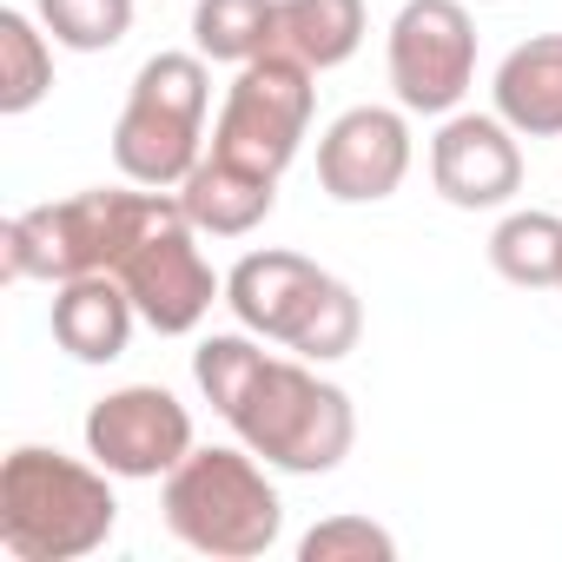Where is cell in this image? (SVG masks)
Here are the masks:
<instances>
[{
	"label": "cell",
	"instance_id": "cell-3",
	"mask_svg": "<svg viewBox=\"0 0 562 562\" xmlns=\"http://www.w3.org/2000/svg\"><path fill=\"white\" fill-rule=\"evenodd\" d=\"M225 312L285 345L292 358H312V364H338L358 351L364 338V305L358 292L345 285L338 271H325L318 258L305 251H285V245H265V251H245L232 271H225Z\"/></svg>",
	"mask_w": 562,
	"mask_h": 562
},
{
	"label": "cell",
	"instance_id": "cell-5",
	"mask_svg": "<svg viewBox=\"0 0 562 562\" xmlns=\"http://www.w3.org/2000/svg\"><path fill=\"white\" fill-rule=\"evenodd\" d=\"M166 529L212 562H251L285 536V503H278L271 463L245 443H192L186 463L159 483Z\"/></svg>",
	"mask_w": 562,
	"mask_h": 562
},
{
	"label": "cell",
	"instance_id": "cell-14",
	"mask_svg": "<svg viewBox=\"0 0 562 562\" xmlns=\"http://www.w3.org/2000/svg\"><path fill=\"white\" fill-rule=\"evenodd\" d=\"M490 113L516 139H562V34H529L496 60Z\"/></svg>",
	"mask_w": 562,
	"mask_h": 562
},
{
	"label": "cell",
	"instance_id": "cell-15",
	"mask_svg": "<svg viewBox=\"0 0 562 562\" xmlns=\"http://www.w3.org/2000/svg\"><path fill=\"white\" fill-rule=\"evenodd\" d=\"M179 205H186V218H192L205 238H245V232H258V225L271 218L278 179H265V172H251V166H232V159L205 153V159L186 172Z\"/></svg>",
	"mask_w": 562,
	"mask_h": 562
},
{
	"label": "cell",
	"instance_id": "cell-17",
	"mask_svg": "<svg viewBox=\"0 0 562 562\" xmlns=\"http://www.w3.org/2000/svg\"><path fill=\"white\" fill-rule=\"evenodd\" d=\"M490 265H496V278H509L522 292H555L562 285V218L536 212V205L503 212L490 232Z\"/></svg>",
	"mask_w": 562,
	"mask_h": 562
},
{
	"label": "cell",
	"instance_id": "cell-9",
	"mask_svg": "<svg viewBox=\"0 0 562 562\" xmlns=\"http://www.w3.org/2000/svg\"><path fill=\"white\" fill-rule=\"evenodd\" d=\"M384 74L404 113L443 120L463 106L476 87V21L463 0H404L391 41H384Z\"/></svg>",
	"mask_w": 562,
	"mask_h": 562
},
{
	"label": "cell",
	"instance_id": "cell-16",
	"mask_svg": "<svg viewBox=\"0 0 562 562\" xmlns=\"http://www.w3.org/2000/svg\"><path fill=\"white\" fill-rule=\"evenodd\" d=\"M371 34L364 0H278V47L299 54L312 74L345 67Z\"/></svg>",
	"mask_w": 562,
	"mask_h": 562
},
{
	"label": "cell",
	"instance_id": "cell-20",
	"mask_svg": "<svg viewBox=\"0 0 562 562\" xmlns=\"http://www.w3.org/2000/svg\"><path fill=\"white\" fill-rule=\"evenodd\" d=\"M34 14L67 54H113L133 34V0H41Z\"/></svg>",
	"mask_w": 562,
	"mask_h": 562
},
{
	"label": "cell",
	"instance_id": "cell-22",
	"mask_svg": "<svg viewBox=\"0 0 562 562\" xmlns=\"http://www.w3.org/2000/svg\"><path fill=\"white\" fill-rule=\"evenodd\" d=\"M299 562H397V536L371 516H325L299 536Z\"/></svg>",
	"mask_w": 562,
	"mask_h": 562
},
{
	"label": "cell",
	"instance_id": "cell-19",
	"mask_svg": "<svg viewBox=\"0 0 562 562\" xmlns=\"http://www.w3.org/2000/svg\"><path fill=\"white\" fill-rule=\"evenodd\" d=\"M192 47L212 67H245L278 47V0H199L192 8Z\"/></svg>",
	"mask_w": 562,
	"mask_h": 562
},
{
	"label": "cell",
	"instance_id": "cell-12",
	"mask_svg": "<svg viewBox=\"0 0 562 562\" xmlns=\"http://www.w3.org/2000/svg\"><path fill=\"white\" fill-rule=\"evenodd\" d=\"M430 186L457 212H503L522 192L516 126H503L496 113H463V106L443 113V126L430 139Z\"/></svg>",
	"mask_w": 562,
	"mask_h": 562
},
{
	"label": "cell",
	"instance_id": "cell-13",
	"mask_svg": "<svg viewBox=\"0 0 562 562\" xmlns=\"http://www.w3.org/2000/svg\"><path fill=\"white\" fill-rule=\"evenodd\" d=\"M47 325H54V345L74 364H113V358H126V345H133V331L146 318H139L133 292L113 271H80V278H67V285H54Z\"/></svg>",
	"mask_w": 562,
	"mask_h": 562
},
{
	"label": "cell",
	"instance_id": "cell-6",
	"mask_svg": "<svg viewBox=\"0 0 562 562\" xmlns=\"http://www.w3.org/2000/svg\"><path fill=\"white\" fill-rule=\"evenodd\" d=\"M205 113H212V60L192 54H153L133 87L126 106L113 120V166L133 186L153 192H179L186 172L205 159Z\"/></svg>",
	"mask_w": 562,
	"mask_h": 562
},
{
	"label": "cell",
	"instance_id": "cell-2",
	"mask_svg": "<svg viewBox=\"0 0 562 562\" xmlns=\"http://www.w3.org/2000/svg\"><path fill=\"white\" fill-rule=\"evenodd\" d=\"M218 417L232 424V437L251 457H265L285 476H331L358 443L351 391L318 378L312 358H271L265 351Z\"/></svg>",
	"mask_w": 562,
	"mask_h": 562
},
{
	"label": "cell",
	"instance_id": "cell-11",
	"mask_svg": "<svg viewBox=\"0 0 562 562\" xmlns=\"http://www.w3.org/2000/svg\"><path fill=\"white\" fill-rule=\"evenodd\" d=\"M417 139L404 106H345L318 133V186L338 205H384L411 179Z\"/></svg>",
	"mask_w": 562,
	"mask_h": 562
},
{
	"label": "cell",
	"instance_id": "cell-18",
	"mask_svg": "<svg viewBox=\"0 0 562 562\" xmlns=\"http://www.w3.org/2000/svg\"><path fill=\"white\" fill-rule=\"evenodd\" d=\"M54 93V34L41 27V14L0 8V113L21 120Z\"/></svg>",
	"mask_w": 562,
	"mask_h": 562
},
{
	"label": "cell",
	"instance_id": "cell-10",
	"mask_svg": "<svg viewBox=\"0 0 562 562\" xmlns=\"http://www.w3.org/2000/svg\"><path fill=\"white\" fill-rule=\"evenodd\" d=\"M192 450V411L166 384H120L87 411V457L120 483H166Z\"/></svg>",
	"mask_w": 562,
	"mask_h": 562
},
{
	"label": "cell",
	"instance_id": "cell-1",
	"mask_svg": "<svg viewBox=\"0 0 562 562\" xmlns=\"http://www.w3.org/2000/svg\"><path fill=\"white\" fill-rule=\"evenodd\" d=\"M120 529L113 470L47 443H21L0 463V549L14 562H80Z\"/></svg>",
	"mask_w": 562,
	"mask_h": 562
},
{
	"label": "cell",
	"instance_id": "cell-21",
	"mask_svg": "<svg viewBox=\"0 0 562 562\" xmlns=\"http://www.w3.org/2000/svg\"><path fill=\"white\" fill-rule=\"evenodd\" d=\"M265 358V338L258 331H212V338H199V351H192V384H199V397L212 404V411H225L232 397H238V384L251 378V364Z\"/></svg>",
	"mask_w": 562,
	"mask_h": 562
},
{
	"label": "cell",
	"instance_id": "cell-23",
	"mask_svg": "<svg viewBox=\"0 0 562 562\" xmlns=\"http://www.w3.org/2000/svg\"><path fill=\"white\" fill-rule=\"evenodd\" d=\"M555 292H562V285H555Z\"/></svg>",
	"mask_w": 562,
	"mask_h": 562
},
{
	"label": "cell",
	"instance_id": "cell-8",
	"mask_svg": "<svg viewBox=\"0 0 562 562\" xmlns=\"http://www.w3.org/2000/svg\"><path fill=\"white\" fill-rule=\"evenodd\" d=\"M199 225L186 218V205H179V192H172V205L120 251V265H113V278L133 292V305H139V318L159 331V338H192L205 318H212V305H225V278L212 271V258L199 251Z\"/></svg>",
	"mask_w": 562,
	"mask_h": 562
},
{
	"label": "cell",
	"instance_id": "cell-4",
	"mask_svg": "<svg viewBox=\"0 0 562 562\" xmlns=\"http://www.w3.org/2000/svg\"><path fill=\"white\" fill-rule=\"evenodd\" d=\"M172 205V192L153 186H93L74 199L27 205L0 225V271L14 285H67L80 271H113L120 251Z\"/></svg>",
	"mask_w": 562,
	"mask_h": 562
},
{
	"label": "cell",
	"instance_id": "cell-7",
	"mask_svg": "<svg viewBox=\"0 0 562 562\" xmlns=\"http://www.w3.org/2000/svg\"><path fill=\"white\" fill-rule=\"evenodd\" d=\"M318 74L285 54V47H271L258 60H245L225 87V106L212 120V139L205 153L232 159V166H251L265 179H285V166L299 159L305 133H312V106H318Z\"/></svg>",
	"mask_w": 562,
	"mask_h": 562
}]
</instances>
